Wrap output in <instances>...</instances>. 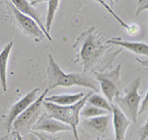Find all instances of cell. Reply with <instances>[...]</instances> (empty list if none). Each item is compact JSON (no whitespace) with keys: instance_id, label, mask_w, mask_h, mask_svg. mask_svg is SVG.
<instances>
[{"instance_id":"6da1fadb","label":"cell","mask_w":148,"mask_h":140,"mask_svg":"<svg viewBox=\"0 0 148 140\" xmlns=\"http://www.w3.org/2000/svg\"><path fill=\"white\" fill-rule=\"evenodd\" d=\"M72 46L76 51L74 62L82 66L83 72H105L112 67L118 54L123 51L121 47L113 51L114 46L106 44L104 37L95 27L78 36Z\"/></svg>"},{"instance_id":"7a4b0ae2","label":"cell","mask_w":148,"mask_h":140,"mask_svg":"<svg viewBox=\"0 0 148 140\" xmlns=\"http://www.w3.org/2000/svg\"><path fill=\"white\" fill-rule=\"evenodd\" d=\"M47 73V90L56 89L57 87L81 86L90 88L92 91H99V83L84 73H64L59 67L54 58L49 55Z\"/></svg>"},{"instance_id":"3957f363","label":"cell","mask_w":148,"mask_h":140,"mask_svg":"<svg viewBox=\"0 0 148 140\" xmlns=\"http://www.w3.org/2000/svg\"><path fill=\"white\" fill-rule=\"evenodd\" d=\"M91 94H93V92L86 93L85 96L80 101L70 106H59L44 101L45 113H47L49 117L56 118L65 124H68L72 129L74 139L79 140L77 127L80 122V111L86 104V101Z\"/></svg>"},{"instance_id":"277c9868","label":"cell","mask_w":148,"mask_h":140,"mask_svg":"<svg viewBox=\"0 0 148 140\" xmlns=\"http://www.w3.org/2000/svg\"><path fill=\"white\" fill-rule=\"evenodd\" d=\"M141 79L136 78L130 84V86L125 89L123 96H118L114 99V102L123 115L132 122H136L138 117V110H139L140 102L143 99L144 95L139 94V87Z\"/></svg>"},{"instance_id":"5b68a950","label":"cell","mask_w":148,"mask_h":140,"mask_svg":"<svg viewBox=\"0 0 148 140\" xmlns=\"http://www.w3.org/2000/svg\"><path fill=\"white\" fill-rule=\"evenodd\" d=\"M49 90L46 89L39 98L31 104L25 111L16 117L12 123V128L14 132H19L22 136L30 133L32 131L33 125L37 122L39 117L42 115V113L45 111L44 108V100L47 97V94Z\"/></svg>"},{"instance_id":"8992f818","label":"cell","mask_w":148,"mask_h":140,"mask_svg":"<svg viewBox=\"0 0 148 140\" xmlns=\"http://www.w3.org/2000/svg\"><path fill=\"white\" fill-rule=\"evenodd\" d=\"M7 10L9 12V15L11 16L12 21L19 29L22 31L23 34L30 37L31 39L37 42L44 41L46 36H45L44 32L34 19L31 18L30 16L21 13L11 3L7 4Z\"/></svg>"},{"instance_id":"52a82bcc","label":"cell","mask_w":148,"mask_h":140,"mask_svg":"<svg viewBox=\"0 0 148 140\" xmlns=\"http://www.w3.org/2000/svg\"><path fill=\"white\" fill-rule=\"evenodd\" d=\"M121 66L118 65L109 72H94L97 78L96 81L100 84L102 92L111 104L116 97L121 95Z\"/></svg>"},{"instance_id":"ba28073f","label":"cell","mask_w":148,"mask_h":140,"mask_svg":"<svg viewBox=\"0 0 148 140\" xmlns=\"http://www.w3.org/2000/svg\"><path fill=\"white\" fill-rule=\"evenodd\" d=\"M33 132H47V133L56 134L57 132H62V131H71L72 129L68 124L59 122V120H56V118L49 117L47 113H44L39 117L37 122L33 125L32 127Z\"/></svg>"},{"instance_id":"9c48e42d","label":"cell","mask_w":148,"mask_h":140,"mask_svg":"<svg viewBox=\"0 0 148 140\" xmlns=\"http://www.w3.org/2000/svg\"><path fill=\"white\" fill-rule=\"evenodd\" d=\"M39 90H40L39 88H35L34 90H32L28 94H26L25 97H23L22 99L19 100L17 103L14 104L11 107L10 111L8 113V115L6 117L5 123H4V126H5L7 132L9 134H10V131L12 129V123L16 120V117L18 115H20L31 104H33L37 100V94L39 92Z\"/></svg>"},{"instance_id":"30bf717a","label":"cell","mask_w":148,"mask_h":140,"mask_svg":"<svg viewBox=\"0 0 148 140\" xmlns=\"http://www.w3.org/2000/svg\"><path fill=\"white\" fill-rule=\"evenodd\" d=\"M110 120H111V115L109 113V115H100V117L84 118L82 124L84 128L89 133H91L93 136H95L96 138L97 137L101 138V137H104L107 133Z\"/></svg>"},{"instance_id":"8fae6325","label":"cell","mask_w":148,"mask_h":140,"mask_svg":"<svg viewBox=\"0 0 148 140\" xmlns=\"http://www.w3.org/2000/svg\"><path fill=\"white\" fill-rule=\"evenodd\" d=\"M10 1H11V4H13L18 11H20L21 13L30 16L31 18L34 19L36 22L38 23V25L40 27V29H42V31L44 32V34L47 40H49L51 42L53 41L51 36L47 32L46 29H45V25H44V23H42V18H40L39 12L36 10L35 7H33L30 3H29L28 0H10Z\"/></svg>"},{"instance_id":"7c38bea8","label":"cell","mask_w":148,"mask_h":140,"mask_svg":"<svg viewBox=\"0 0 148 140\" xmlns=\"http://www.w3.org/2000/svg\"><path fill=\"white\" fill-rule=\"evenodd\" d=\"M112 113H113L114 140H123L126 130L130 126V120L114 104H112Z\"/></svg>"},{"instance_id":"4fadbf2b","label":"cell","mask_w":148,"mask_h":140,"mask_svg":"<svg viewBox=\"0 0 148 140\" xmlns=\"http://www.w3.org/2000/svg\"><path fill=\"white\" fill-rule=\"evenodd\" d=\"M105 42L112 46H121V48H126L130 51L131 53L138 55H145L148 54V46L144 42H128L123 41L121 38H112V39L105 40Z\"/></svg>"},{"instance_id":"5bb4252c","label":"cell","mask_w":148,"mask_h":140,"mask_svg":"<svg viewBox=\"0 0 148 140\" xmlns=\"http://www.w3.org/2000/svg\"><path fill=\"white\" fill-rule=\"evenodd\" d=\"M13 42H10L0 53V85L3 92H7V66L10 56L11 49L13 47Z\"/></svg>"},{"instance_id":"9a60e30c","label":"cell","mask_w":148,"mask_h":140,"mask_svg":"<svg viewBox=\"0 0 148 140\" xmlns=\"http://www.w3.org/2000/svg\"><path fill=\"white\" fill-rule=\"evenodd\" d=\"M84 92L77 94H62V95H53L51 97H46L44 101L49 102V103L56 104V105L59 106H70L73 104L77 103L80 101L83 97L85 96Z\"/></svg>"},{"instance_id":"2e32d148","label":"cell","mask_w":148,"mask_h":140,"mask_svg":"<svg viewBox=\"0 0 148 140\" xmlns=\"http://www.w3.org/2000/svg\"><path fill=\"white\" fill-rule=\"evenodd\" d=\"M86 104L88 105H92L94 107H97L102 110H106L109 113H112V104L109 103L108 100L103 98L102 96L98 94H91L89 96V98L86 101Z\"/></svg>"},{"instance_id":"e0dca14e","label":"cell","mask_w":148,"mask_h":140,"mask_svg":"<svg viewBox=\"0 0 148 140\" xmlns=\"http://www.w3.org/2000/svg\"><path fill=\"white\" fill-rule=\"evenodd\" d=\"M109 111L106 110H102V109H99L97 107L85 104L80 111V117L83 118H91L95 117H100V115H109Z\"/></svg>"},{"instance_id":"ac0fdd59","label":"cell","mask_w":148,"mask_h":140,"mask_svg":"<svg viewBox=\"0 0 148 140\" xmlns=\"http://www.w3.org/2000/svg\"><path fill=\"white\" fill-rule=\"evenodd\" d=\"M59 1L60 0H47L49 6H47V21L45 25V29L49 34V31L51 29V24L54 19V16L56 14V11L58 9Z\"/></svg>"},{"instance_id":"d6986e66","label":"cell","mask_w":148,"mask_h":140,"mask_svg":"<svg viewBox=\"0 0 148 140\" xmlns=\"http://www.w3.org/2000/svg\"><path fill=\"white\" fill-rule=\"evenodd\" d=\"M94 1H96V2H98V3H99V4H101V5H102L103 7H104V8L106 9V10L108 11L109 13L111 14V15L113 16V17H114V19H116V20L118 21V22L120 23L123 28H125L126 30L128 29V27H130V25H128V24H126V23L125 22V21L123 20V19H121L120 17H119V16L116 14V12L114 11V9H112L111 7H109L108 5H107V3L104 1V0H94Z\"/></svg>"},{"instance_id":"ffe728a7","label":"cell","mask_w":148,"mask_h":140,"mask_svg":"<svg viewBox=\"0 0 148 140\" xmlns=\"http://www.w3.org/2000/svg\"><path fill=\"white\" fill-rule=\"evenodd\" d=\"M138 135H139V140H145L148 135V122L146 120L144 124L138 130Z\"/></svg>"},{"instance_id":"44dd1931","label":"cell","mask_w":148,"mask_h":140,"mask_svg":"<svg viewBox=\"0 0 148 140\" xmlns=\"http://www.w3.org/2000/svg\"><path fill=\"white\" fill-rule=\"evenodd\" d=\"M140 103H141V106L138 110V115H141V113H143V111H147V92L145 93L142 102H140Z\"/></svg>"},{"instance_id":"7402d4cb","label":"cell","mask_w":148,"mask_h":140,"mask_svg":"<svg viewBox=\"0 0 148 140\" xmlns=\"http://www.w3.org/2000/svg\"><path fill=\"white\" fill-rule=\"evenodd\" d=\"M146 10L147 9V0H139V2H138V9L136 11V15L140 13L141 11L143 10Z\"/></svg>"},{"instance_id":"603a6c76","label":"cell","mask_w":148,"mask_h":140,"mask_svg":"<svg viewBox=\"0 0 148 140\" xmlns=\"http://www.w3.org/2000/svg\"><path fill=\"white\" fill-rule=\"evenodd\" d=\"M23 138H24V140H40L39 137H38L37 135H36L33 131H31L30 133L24 135Z\"/></svg>"},{"instance_id":"cb8c5ba5","label":"cell","mask_w":148,"mask_h":140,"mask_svg":"<svg viewBox=\"0 0 148 140\" xmlns=\"http://www.w3.org/2000/svg\"><path fill=\"white\" fill-rule=\"evenodd\" d=\"M28 1L33 7H37L40 3H44V2L47 1V0H28Z\"/></svg>"},{"instance_id":"d4e9b609","label":"cell","mask_w":148,"mask_h":140,"mask_svg":"<svg viewBox=\"0 0 148 140\" xmlns=\"http://www.w3.org/2000/svg\"><path fill=\"white\" fill-rule=\"evenodd\" d=\"M105 2L107 3V5L109 7H111L112 9H113V7L114 5V2H116V0H104Z\"/></svg>"},{"instance_id":"484cf974","label":"cell","mask_w":148,"mask_h":140,"mask_svg":"<svg viewBox=\"0 0 148 140\" xmlns=\"http://www.w3.org/2000/svg\"><path fill=\"white\" fill-rule=\"evenodd\" d=\"M14 134H15V138H16V140H24V138H23V136L21 135L19 132H14Z\"/></svg>"},{"instance_id":"4316f807","label":"cell","mask_w":148,"mask_h":140,"mask_svg":"<svg viewBox=\"0 0 148 140\" xmlns=\"http://www.w3.org/2000/svg\"><path fill=\"white\" fill-rule=\"evenodd\" d=\"M34 133L37 135L38 137H39V139L40 140H49V139H47V138H46L45 136H42V134H40V133H38V132H34Z\"/></svg>"},{"instance_id":"83f0119b","label":"cell","mask_w":148,"mask_h":140,"mask_svg":"<svg viewBox=\"0 0 148 140\" xmlns=\"http://www.w3.org/2000/svg\"><path fill=\"white\" fill-rule=\"evenodd\" d=\"M9 139V133L5 135V136H2V137H0V140H8Z\"/></svg>"},{"instance_id":"f1b7e54d","label":"cell","mask_w":148,"mask_h":140,"mask_svg":"<svg viewBox=\"0 0 148 140\" xmlns=\"http://www.w3.org/2000/svg\"><path fill=\"white\" fill-rule=\"evenodd\" d=\"M97 140H101V138H99V137H97Z\"/></svg>"},{"instance_id":"f546056e","label":"cell","mask_w":148,"mask_h":140,"mask_svg":"<svg viewBox=\"0 0 148 140\" xmlns=\"http://www.w3.org/2000/svg\"><path fill=\"white\" fill-rule=\"evenodd\" d=\"M14 140H16V138H15V139H14Z\"/></svg>"},{"instance_id":"4dcf8cb0","label":"cell","mask_w":148,"mask_h":140,"mask_svg":"<svg viewBox=\"0 0 148 140\" xmlns=\"http://www.w3.org/2000/svg\"><path fill=\"white\" fill-rule=\"evenodd\" d=\"M0 4H1V2H0Z\"/></svg>"}]
</instances>
